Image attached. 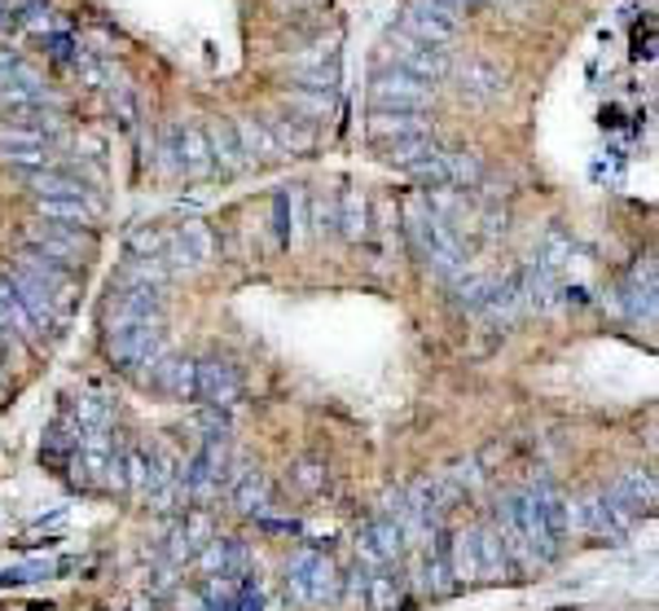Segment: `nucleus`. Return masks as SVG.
<instances>
[{
	"mask_svg": "<svg viewBox=\"0 0 659 611\" xmlns=\"http://www.w3.org/2000/svg\"><path fill=\"white\" fill-rule=\"evenodd\" d=\"M405 234H409L414 255H418L436 277H444V282H457V277H462V268H466V251H462V243H457L453 225L439 221L423 198H405Z\"/></svg>",
	"mask_w": 659,
	"mask_h": 611,
	"instance_id": "obj_1",
	"label": "nucleus"
},
{
	"mask_svg": "<svg viewBox=\"0 0 659 611\" xmlns=\"http://www.w3.org/2000/svg\"><path fill=\"white\" fill-rule=\"evenodd\" d=\"M567 523L594 541H625L638 528V515L620 506L611 489H589L580 497H567Z\"/></svg>",
	"mask_w": 659,
	"mask_h": 611,
	"instance_id": "obj_2",
	"label": "nucleus"
},
{
	"mask_svg": "<svg viewBox=\"0 0 659 611\" xmlns=\"http://www.w3.org/2000/svg\"><path fill=\"white\" fill-rule=\"evenodd\" d=\"M286 599L295 608H326L334 599H343V577L334 559L322 550H300L286 563Z\"/></svg>",
	"mask_w": 659,
	"mask_h": 611,
	"instance_id": "obj_3",
	"label": "nucleus"
},
{
	"mask_svg": "<svg viewBox=\"0 0 659 611\" xmlns=\"http://www.w3.org/2000/svg\"><path fill=\"white\" fill-rule=\"evenodd\" d=\"M168 353V335H163V322H145V326H128V330H110L107 335V357L114 369L123 374H136L145 369L154 357Z\"/></svg>",
	"mask_w": 659,
	"mask_h": 611,
	"instance_id": "obj_4",
	"label": "nucleus"
},
{
	"mask_svg": "<svg viewBox=\"0 0 659 611\" xmlns=\"http://www.w3.org/2000/svg\"><path fill=\"white\" fill-rule=\"evenodd\" d=\"M22 243L27 251H40V255H49L53 264H62V268H84V259L93 255V238L89 234H80V230H67V225H27L22 230Z\"/></svg>",
	"mask_w": 659,
	"mask_h": 611,
	"instance_id": "obj_5",
	"label": "nucleus"
},
{
	"mask_svg": "<svg viewBox=\"0 0 659 611\" xmlns=\"http://www.w3.org/2000/svg\"><path fill=\"white\" fill-rule=\"evenodd\" d=\"M401 31L414 35V40H423V44L444 49V44L457 40L462 13H457L453 4H444V0H414V4H405V13H401Z\"/></svg>",
	"mask_w": 659,
	"mask_h": 611,
	"instance_id": "obj_6",
	"label": "nucleus"
},
{
	"mask_svg": "<svg viewBox=\"0 0 659 611\" xmlns=\"http://www.w3.org/2000/svg\"><path fill=\"white\" fill-rule=\"evenodd\" d=\"M436 102V84L401 71V67H387L374 75V106L378 111H427Z\"/></svg>",
	"mask_w": 659,
	"mask_h": 611,
	"instance_id": "obj_7",
	"label": "nucleus"
},
{
	"mask_svg": "<svg viewBox=\"0 0 659 611\" xmlns=\"http://www.w3.org/2000/svg\"><path fill=\"white\" fill-rule=\"evenodd\" d=\"M0 277L9 282V291L18 295V304L27 308V317H31V326H36V330H58V326L67 322V308H62V304H58V299H53V295H49V291L31 277V273H22L18 264H9Z\"/></svg>",
	"mask_w": 659,
	"mask_h": 611,
	"instance_id": "obj_8",
	"label": "nucleus"
},
{
	"mask_svg": "<svg viewBox=\"0 0 659 611\" xmlns=\"http://www.w3.org/2000/svg\"><path fill=\"white\" fill-rule=\"evenodd\" d=\"M387 49H392V62H396L401 71H409V75H418V80H427V84H436V80H444V75L453 71V62H448L444 49L423 44V40H414V35H405V31L387 35Z\"/></svg>",
	"mask_w": 659,
	"mask_h": 611,
	"instance_id": "obj_9",
	"label": "nucleus"
},
{
	"mask_svg": "<svg viewBox=\"0 0 659 611\" xmlns=\"http://www.w3.org/2000/svg\"><path fill=\"white\" fill-rule=\"evenodd\" d=\"M401 554H405V537H401V528L387 515H374L356 532V559L365 563V572L387 568V563H401Z\"/></svg>",
	"mask_w": 659,
	"mask_h": 611,
	"instance_id": "obj_10",
	"label": "nucleus"
},
{
	"mask_svg": "<svg viewBox=\"0 0 659 611\" xmlns=\"http://www.w3.org/2000/svg\"><path fill=\"white\" fill-rule=\"evenodd\" d=\"M194 396H199L207 409H233V405H237V396H242L237 366H229L224 357L194 361Z\"/></svg>",
	"mask_w": 659,
	"mask_h": 611,
	"instance_id": "obj_11",
	"label": "nucleus"
},
{
	"mask_svg": "<svg viewBox=\"0 0 659 611\" xmlns=\"http://www.w3.org/2000/svg\"><path fill=\"white\" fill-rule=\"evenodd\" d=\"M136 383L159 391V396H176V400H194V361L190 357H154L145 369H136Z\"/></svg>",
	"mask_w": 659,
	"mask_h": 611,
	"instance_id": "obj_12",
	"label": "nucleus"
},
{
	"mask_svg": "<svg viewBox=\"0 0 659 611\" xmlns=\"http://www.w3.org/2000/svg\"><path fill=\"white\" fill-rule=\"evenodd\" d=\"M22 273H31L62 308H71V299H75V286H80V277H75V268H62V264H53L49 255H40V251H18V259H13Z\"/></svg>",
	"mask_w": 659,
	"mask_h": 611,
	"instance_id": "obj_13",
	"label": "nucleus"
},
{
	"mask_svg": "<svg viewBox=\"0 0 659 611\" xmlns=\"http://www.w3.org/2000/svg\"><path fill=\"white\" fill-rule=\"evenodd\" d=\"M528 497H533V506H537V519H541V528H546L549 550H554V559H558L567 532H571V523H567V497L554 489L549 480H537V485L528 489Z\"/></svg>",
	"mask_w": 659,
	"mask_h": 611,
	"instance_id": "obj_14",
	"label": "nucleus"
},
{
	"mask_svg": "<svg viewBox=\"0 0 659 611\" xmlns=\"http://www.w3.org/2000/svg\"><path fill=\"white\" fill-rule=\"evenodd\" d=\"M172 145H176V163H181V176H212L216 163H212V150H207V128L199 123H176L172 128Z\"/></svg>",
	"mask_w": 659,
	"mask_h": 611,
	"instance_id": "obj_15",
	"label": "nucleus"
},
{
	"mask_svg": "<svg viewBox=\"0 0 659 611\" xmlns=\"http://www.w3.org/2000/svg\"><path fill=\"white\" fill-rule=\"evenodd\" d=\"M616 295H620V313H625V317H633V322H656V264H651V259L638 264V268L625 277V286H620Z\"/></svg>",
	"mask_w": 659,
	"mask_h": 611,
	"instance_id": "obj_16",
	"label": "nucleus"
},
{
	"mask_svg": "<svg viewBox=\"0 0 659 611\" xmlns=\"http://www.w3.org/2000/svg\"><path fill=\"white\" fill-rule=\"evenodd\" d=\"M22 185H27L36 198H84V203L98 198L89 181H75V176L62 172V167H36V172H22Z\"/></svg>",
	"mask_w": 659,
	"mask_h": 611,
	"instance_id": "obj_17",
	"label": "nucleus"
},
{
	"mask_svg": "<svg viewBox=\"0 0 659 611\" xmlns=\"http://www.w3.org/2000/svg\"><path fill=\"white\" fill-rule=\"evenodd\" d=\"M365 603L369 611H401L405 608V577L396 563L365 572Z\"/></svg>",
	"mask_w": 659,
	"mask_h": 611,
	"instance_id": "obj_18",
	"label": "nucleus"
},
{
	"mask_svg": "<svg viewBox=\"0 0 659 611\" xmlns=\"http://www.w3.org/2000/svg\"><path fill=\"white\" fill-rule=\"evenodd\" d=\"M457 80H462V93L475 98V102H497L506 93V71L493 67V62H484V58H470L457 71Z\"/></svg>",
	"mask_w": 659,
	"mask_h": 611,
	"instance_id": "obj_19",
	"label": "nucleus"
},
{
	"mask_svg": "<svg viewBox=\"0 0 659 611\" xmlns=\"http://www.w3.org/2000/svg\"><path fill=\"white\" fill-rule=\"evenodd\" d=\"M607 489L616 492V501L629 506L638 519L656 510V476H651V471H625V476H616Z\"/></svg>",
	"mask_w": 659,
	"mask_h": 611,
	"instance_id": "obj_20",
	"label": "nucleus"
},
{
	"mask_svg": "<svg viewBox=\"0 0 659 611\" xmlns=\"http://www.w3.org/2000/svg\"><path fill=\"white\" fill-rule=\"evenodd\" d=\"M444 559H448V577L453 585H466V581H479V550H475V528L457 532L444 541Z\"/></svg>",
	"mask_w": 659,
	"mask_h": 611,
	"instance_id": "obj_21",
	"label": "nucleus"
},
{
	"mask_svg": "<svg viewBox=\"0 0 659 611\" xmlns=\"http://www.w3.org/2000/svg\"><path fill=\"white\" fill-rule=\"evenodd\" d=\"M414 132H432V123L423 120V111H374V120H369V136L378 145L414 136Z\"/></svg>",
	"mask_w": 659,
	"mask_h": 611,
	"instance_id": "obj_22",
	"label": "nucleus"
},
{
	"mask_svg": "<svg viewBox=\"0 0 659 611\" xmlns=\"http://www.w3.org/2000/svg\"><path fill=\"white\" fill-rule=\"evenodd\" d=\"M229 497L242 515H264L268 510V480L251 467H237V476L229 480Z\"/></svg>",
	"mask_w": 659,
	"mask_h": 611,
	"instance_id": "obj_23",
	"label": "nucleus"
},
{
	"mask_svg": "<svg viewBox=\"0 0 659 611\" xmlns=\"http://www.w3.org/2000/svg\"><path fill=\"white\" fill-rule=\"evenodd\" d=\"M229 128H233V141H237V150H242L246 163H255V159H277V154H282L277 141H273V132L260 120H233Z\"/></svg>",
	"mask_w": 659,
	"mask_h": 611,
	"instance_id": "obj_24",
	"label": "nucleus"
},
{
	"mask_svg": "<svg viewBox=\"0 0 659 611\" xmlns=\"http://www.w3.org/2000/svg\"><path fill=\"white\" fill-rule=\"evenodd\" d=\"M334 225H338V234H343L347 243H361V238L369 234V203H365L361 190H343V194H338V216H334Z\"/></svg>",
	"mask_w": 659,
	"mask_h": 611,
	"instance_id": "obj_25",
	"label": "nucleus"
},
{
	"mask_svg": "<svg viewBox=\"0 0 659 611\" xmlns=\"http://www.w3.org/2000/svg\"><path fill=\"white\" fill-rule=\"evenodd\" d=\"M475 550H479V581L510 577V559H506V546H501V537H497L493 523L475 528Z\"/></svg>",
	"mask_w": 659,
	"mask_h": 611,
	"instance_id": "obj_26",
	"label": "nucleus"
},
{
	"mask_svg": "<svg viewBox=\"0 0 659 611\" xmlns=\"http://www.w3.org/2000/svg\"><path fill=\"white\" fill-rule=\"evenodd\" d=\"M172 282V268L163 264V259H128L119 273H114V291H123V286H154V291H163Z\"/></svg>",
	"mask_w": 659,
	"mask_h": 611,
	"instance_id": "obj_27",
	"label": "nucleus"
},
{
	"mask_svg": "<svg viewBox=\"0 0 659 611\" xmlns=\"http://www.w3.org/2000/svg\"><path fill=\"white\" fill-rule=\"evenodd\" d=\"M423 590H427V594H448V590H453L448 559H444V537H439V532L423 546Z\"/></svg>",
	"mask_w": 659,
	"mask_h": 611,
	"instance_id": "obj_28",
	"label": "nucleus"
},
{
	"mask_svg": "<svg viewBox=\"0 0 659 611\" xmlns=\"http://www.w3.org/2000/svg\"><path fill=\"white\" fill-rule=\"evenodd\" d=\"M0 330L9 335V339H36L40 330L31 326V317H27V308L18 304V295L9 291V282L0 277Z\"/></svg>",
	"mask_w": 659,
	"mask_h": 611,
	"instance_id": "obj_29",
	"label": "nucleus"
},
{
	"mask_svg": "<svg viewBox=\"0 0 659 611\" xmlns=\"http://www.w3.org/2000/svg\"><path fill=\"white\" fill-rule=\"evenodd\" d=\"M207 150H212V163H216L220 172H246V167H251V163L242 159V150H237V141H233V128H229V123L207 128Z\"/></svg>",
	"mask_w": 659,
	"mask_h": 611,
	"instance_id": "obj_30",
	"label": "nucleus"
},
{
	"mask_svg": "<svg viewBox=\"0 0 659 611\" xmlns=\"http://www.w3.org/2000/svg\"><path fill=\"white\" fill-rule=\"evenodd\" d=\"M453 286H457V304H462L466 313H484V308L497 299V291H501L497 277H457Z\"/></svg>",
	"mask_w": 659,
	"mask_h": 611,
	"instance_id": "obj_31",
	"label": "nucleus"
},
{
	"mask_svg": "<svg viewBox=\"0 0 659 611\" xmlns=\"http://www.w3.org/2000/svg\"><path fill=\"white\" fill-rule=\"evenodd\" d=\"M268 132H273V141H277V150H291V154H308L313 150V141H317V132L313 128H304V120H268L264 123Z\"/></svg>",
	"mask_w": 659,
	"mask_h": 611,
	"instance_id": "obj_32",
	"label": "nucleus"
},
{
	"mask_svg": "<svg viewBox=\"0 0 659 611\" xmlns=\"http://www.w3.org/2000/svg\"><path fill=\"white\" fill-rule=\"evenodd\" d=\"M436 150V132H414V136H401V141H387L383 154L396 163V167H409L418 159H427Z\"/></svg>",
	"mask_w": 659,
	"mask_h": 611,
	"instance_id": "obj_33",
	"label": "nucleus"
},
{
	"mask_svg": "<svg viewBox=\"0 0 659 611\" xmlns=\"http://www.w3.org/2000/svg\"><path fill=\"white\" fill-rule=\"evenodd\" d=\"M571 238L562 234V230H546V238H541V246H537V264L541 268H549V273H562L567 268V259H571Z\"/></svg>",
	"mask_w": 659,
	"mask_h": 611,
	"instance_id": "obj_34",
	"label": "nucleus"
},
{
	"mask_svg": "<svg viewBox=\"0 0 659 611\" xmlns=\"http://www.w3.org/2000/svg\"><path fill=\"white\" fill-rule=\"evenodd\" d=\"M295 203H300V194H291V190H282L277 198H273V216H277V246L286 251V246L295 243Z\"/></svg>",
	"mask_w": 659,
	"mask_h": 611,
	"instance_id": "obj_35",
	"label": "nucleus"
},
{
	"mask_svg": "<svg viewBox=\"0 0 659 611\" xmlns=\"http://www.w3.org/2000/svg\"><path fill=\"white\" fill-rule=\"evenodd\" d=\"M405 172H409L414 181H423L427 190H436V185H448V167H444V154H439V150H432V154H427V159H418V163H409Z\"/></svg>",
	"mask_w": 659,
	"mask_h": 611,
	"instance_id": "obj_36",
	"label": "nucleus"
},
{
	"mask_svg": "<svg viewBox=\"0 0 659 611\" xmlns=\"http://www.w3.org/2000/svg\"><path fill=\"white\" fill-rule=\"evenodd\" d=\"M44 132L18 128V123H0V150H44Z\"/></svg>",
	"mask_w": 659,
	"mask_h": 611,
	"instance_id": "obj_37",
	"label": "nucleus"
},
{
	"mask_svg": "<svg viewBox=\"0 0 659 611\" xmlns=\"http://www.w3.org/2000/svg\"><path fill=\"white\" fill-rule=\"evenodd\" d=\"M291 111H304V115H313V120H326L330 111H334V98L330 93H317V89H300V93H291Z\"/></svg>",
	"mask_w": 659,
	"mask_h": 611,
	"instance_id": "obj_38",
	"label": "nucleus"
},
{
	"mask_svg": "<svg viewBox=\"0 0 659 611\" xmlns=\"http://www.w3.org/2000/svg\"><path fill=\"white\" fill-rule=\"evenodd\" d=\"M233 611H264L260 581H251V572H246V581H242V585H237V594H233Z\"/></svg>",
	"mask_w": 659,
	"mask_h": 611,
	"instance_id": "obj_39",
	"label": "nucleus"
},
{
	"mask_svg": "<svg viewBox=\"0 0 659 611\" xmlns=\"http://www.w3.org/2000/svg\"><path fill=\"white\" fill-rule=\"evenodd\" d=\"M295 485H300L304 492L326 489V471H322L317 462H300V467H295Z\"/></svg>",
	"mask_w": 659,
	"mask_h": 611,
	"instance_id": "obj_40",
	"label": "nucleus"
},
{
	"mask_svg": "<svg viewBox=\"0 0 659 611\" xmlns=\"http://www.w3.org/2000/svg\"><path fill=\"white\" fill-rule=\"evenodd\" d=\"M308 203H313V230H317V234H326L330 225H334V212H330V203L322 198V194H313Z\"/></svg>",
	"mask_w": 659,
	"mask_h": 611,
	"instance_id": "obj_41",
	"label": "nucleus"
},
{
	"mask_svg": "<svg viewBox=\"0 0 659 611\" xmlns=\"http://www.w3.org/2000/svg\"><path fill=\"white\" fill-rule=\"evenodd\" d=\"M49 53H53L58 62H71V58H75V40H71V35H49Z\"/></svg>",
	"mask_w": 659,
	"mask_h": 611,
	"instance_id": "obj_42",
	"label": "nucleus"
},
{
	"mask_svg": "<svg viewBox=\"0 0 659 611\" xmlns=\"http://www.w3.org/2000/svg\"><path fill=\"white\" fill-rule=\"evenodd\" d=\"M27 22L49 31V27H53V18H49V4H27Z\"/></svg>",
	"mask_w": 659,
	"mask_h": 611,
	"instance_id": "obj_43",
	"label": "nucleus"
},
{
	"mask_svg": "<svg viewBox=\"0 0 659 611\" xmlns=\"http://www.w3.org/2000/svg\"><path fill=\"white\" fill-rule=\"evenodd\" d=\"M9 344H13V339H9L4 330H0V361H4V353H9Z\"/></svg>",
	"mask_w": 659,
	"mask_h": 611,
	"instance_id": "obj_44",
	"label": "nucleus"
}]
</instances>
